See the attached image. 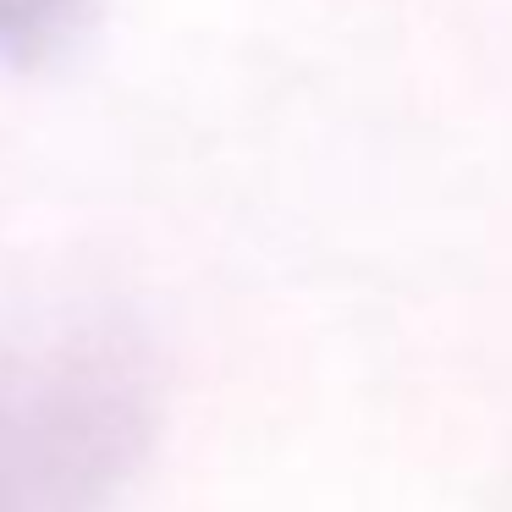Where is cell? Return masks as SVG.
Wrapping results in <instances>:
<instances>
[{
  "label": "cell",
  "mask_w": 512,
  "mask_h": 512,
  "mask_svg": "<svg viewBox=\"0 0 512 512\" xmlns=\"http://www.w3.org/2000/svg\"><path fill=\"white\" fill-rule=\"evenodd\" d=\"M160 435V369L105 320L0 347V512H127Z\"/></svg>",
  "instance_id": "6da1fadb"
}]
</instances>
